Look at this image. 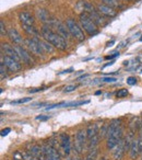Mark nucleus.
I'll list each match as a JSON object with an SVG mask.
<instances>
[{"label": "nucleus", "mask_w": 142, "mask_h": 160, "mask_svg": "<svg viewBox=\"0 0 142 160\" xmlns=\"http://www.w3.org/2000/svg\"><path fill=\"white\" fill-rule=\"evenodd\" d=\"M36 16H37V18L40 19V21H42L43 23H46L47 25H49L51 22H53V19L50 18V16H49L48 11L45 9H37L36 10Z\"/></svg>", "instance_id": "a211bd4d"}, {"label": "nucleus", "mask_w": 142, "mask_h": 160, "mask_svg": "<svg viewBox=\"0 0 142 160\" xmlns=\"http://www.w3.org/2000/svg\"><path fill=\"white\" fill-rule=\"evenodd\" d=\"M101 93H102V91H96L95 92V94H101Z\"/></svg>", "instance_id": "09e8293b"}, {"label": "nucleus", "mask_w": 142, "mask_h": 160, "mask_svg": "<svg viewBox=\"0 0 142 160\" xmlns=\"http://www.w3.org/2000/svg\"><path fill=\"white\" fill-rule=\"evenodd\" d=\"M139 142H140V147H141V150H142V126H141V129H140V135H139Z\"/></svg>", "instance_id": "79ce46f5"}, {"label": "nucleus", "mask_w": 142, "mask_h": 160, "mask_svg": "<svg viewBox=\"0 0 142 160\" xmlns=\"http://www.w3.org/2000/svg\"><path fill=\"white\" fill-rule=\"evenodd\" d=\"M73 160H81V159H80V158H79V157H77V158H74Z\"/></svg>", "instance_id": "3c124183"}, {"label": "nucleus", "mask_w": 142, "mask_h": 160, "mask_svg": "<svg viewBox=\"0 0 142 160\" xmlns=\"http://www.w3.org/2000/svg\"><path fill=\"white\" fill-rule=\"evenodd\" d=\"M40 35L44 38L45 41H47L48 43H50L55 48H58L60 51H64L68 47L67 44V40H64L62 36H60L58 33L54 32L51 30L50 27L48 25H44V27L40 29Z\"/></svg>", "instance_id": "f257e3e1"}, {"label": "nucleus", "mask_w": 142, "mask_h": 160, "mask_svg": "<svg viewBox=\"0 0 142 160\" xmlns=\"http://www.w3.org/2000/svg\"><path fill=\"white\" fill-rule=\"evenodd\" d=\"M19 20H20L21 24H24V25H34V22H35L34 17L29 11L20 12L19 13Z\"/></svg>", "instance_id": "2eb2a0df"}, {"label": "nucleus", "mask_w": 142, "mask_h": 160, "mask_svg": "<svg viewBox=\"0 0 142 160\" xmlns=\"http://www.w3.org/2000/svg\"><path fill=\"white\" fill-rule=\"evenodd\" d=\"M0 76H1V79L7 77V71L5 69V62L1 60V64H0Z\"/></svg>", "instance_id": "c85d7f7f"}, {"label": "nucleus", "mask_w": 142, "mask_h": 160, "mask_svg": "<svg viewBox=\"0 0 142 160\" xmlns=\"http://www.w3.org/2000/svg\"><path fill=\"white\" fill-rule=\"evenodd\" d=\"M1 60L5 62V65L8 67V69H9L10 71H12V72H17V71H19L21 69L20 62H18V60L14 59V58L9 57V56H7V55L3 57V56L1 55Z\"/></svg>", "instance_id": "1a4fd4ad"}, {"label": "nucleus", "mask_w": 142, "mask_h": 160, "mask_svg": "<svg viewBox=\"0 0 142 160\" xmlns=\"http://www.w3.org/2000/svg\"><path fill=\"white\" fill-rule=\"evenodd\" d=\"M22 28H23V30H24V31L29 34V35L33 36V38H35V36H37V38H38V35H40V32L37 31V29H36L34 25H24V24H22Z\"/></svg>", "instance_id": "4be33fe9"}, {"label": "nucleus", "mask_w": 142, "mask_h": 160, "mask_svg": "<svg viewBox=\"0 0 142 160\" xmlns=\"http://www.w3.org/2000/svg\"><path fill=\"white\" fill-rule=\"evenodd\" d=\"M97 148H90L89 151L87 153V157H85L84 160H95L96 157H97Z\"/></svg>", "instance_id": "b1692460"}, {"label": "nucleus", "mask_w": 142, "mask_h": 160, "mask_svg": "<svg viewBox=\"0 0 142 160\" xmlns=\"http://www.w3.org/2000/svg\"><path fill=\"white\" fill-rule=\"evenodd\" d=\"M60 145H61V148L64 150V155L69 156L71 151V142L70 137H69L68 134H62L61 137H60Z\"/></svg>", "instance_id": "dca6fc26"}, {"label": "nucleus", "mask_w": 142, "mask_h": 160, "mask_svg": "<svg viewBox=\"0 0 142 160\" xmlns=\"http://www.w3.org/2000/svg\"><path fill=\"white\" fill-rule=\"evenodd\" d=\"M77 89V86H74V85H69V86H67V87H64V92H72V91H74V90Z\"/></svg>", "instance_id": "f704fd0d"}, {"label": "nucleus", "mask_w": 142, "mask_h": 160, "mask_svg": "<svg viewBox=\"0 0 142 160\" xmlns=\"http://www.w3.org/2000/svg\"><path fill=\"white\" fill-rule=\"evenodd\" d=\"M8 36H9V38L12 41V43H14L16 45L24 44L25 40H23V38L21 36V34L19 33L14 28H10V29L8 30Z\"/></svg>", "instance_id": "ddd939ff"}, {"label": "nucleus", "mask_w": 142, "mask_h": 160, "mask_svg": "<svg viewBox=\"0 0 142 160\" xmlns=\"http://www.w3.org/2000/svg\"><path fill=\"white\" fill-rule=\"evenodd\" d=\"M90 101L87 100V101H76V102H69V103H66L64 107H78V105H83V104H87L89 103Z\"/></svg>", "instance_id": "bb28decb"}, {"label": "nucleus", "mask_w": 142, "mask_h": 160, "mask_svg": "<svg viewBox=\"0 0 142 160\" xmlns=\"http://www.w3.org/2000/svg\"><path fill=\"white\" fill-rule=\"evenodd\" d=\"M24 45L27 47L30 53H32L35 56H44V49L40 44V38L37 36L32 38H25Z\"/></svg>", "instance_id": "20e7f679"}, {"label": "nucleus", "mask_w": 142, "mask_h": 160, "mask_svg": "<svg viewBox=\"0 0 142 160\" xmlns=\"http://www.w3.org/2000/svg\"><path fill=\"white\" fill-rule=\"evenodd\" d=\"M66 160H73V159H72V158H70V157H68V158H67Z\"/></svg>", "instance_id": "8fccbe9b"}, {"label": "nucleus", "mask_w": 142, "mask_h": 160, "mask_svg": "<svg viewBox=\"0 0 142 160\" xmlns=\"http://www.w3.org/2000/svg\"><path fill=\"white\" fill-rule=\"evenodd\" d=\"M126 151V144H125V138H121L118 145L115 147V150L113 152L114 159L115 160H121Z\"/></svg>", "instance_id": "f8f14e48"}, {"label": "nucleus", "mask_w": 142, "mask_h": 160, "mask_svg": "<svg viewBox=\"0 0 142 160\" xmlns=\"http://www.w3.org/2000/svg\"><path fill=\"white\" fill-rule=\"evenodd\" d=\"M128 1H131V2H138L140 0H128Z\"/></svg>", "instance_id": "de8ad7c7"}, {"label": "nucleus", "mask_w": 142, "mask_h": 160, "mask_svg": "<svg viewBox=\"0 0 142 160\" xmlns=\"http://www.w3.org/2000/svg\"><path fill=\"white\" fill-rule=\"evenodd\" d=\"M97 10L101 14H103L104 17H107V18H114V17L117 16V12H116V10L114 8L108 7V6L104 5V3L98 5Z\"/></svg>", "instance_id": "4468645a"}, {"label": "nucleus", "mask_w": 142, "mask_h": 160, "mask_svg": "<svg viewBox=\"0 0 142 160\" xmlns=\"http://www.w3.org/2000/svg\"><path fill=\"white\" fill-rule=\"evenodd\" d=\"M102 82H105V83H113V82H116V78H113V77H104L102 78Z\"/></svg>", "instance_id": "72a5a7b5"}, {"label": "nucleus", "mask_w": 142, "mask_h": 160, "mask_svg": "<svg viewBox=\"0 0 142 160\" xmlns=\"http://www.w3.org/2000/svg\"><path fill=\"white\" fill-rule=\"evenodd\" d=\"M43 149H44L45 159L46 160H60V155L58 150L54 148L50 144L43 145Z\"/></svg>", "instance_id": "6e6552de"}, {"label": "nucleus", "mask_w": 142, "mask_h": 160, "mask_svg": "<svg viewBox=\"0 0 142 160\" xmlns=\"http://www.w3.org/2000/svg\"><path fill=\"white\" fill-rule=\"evenodd\" d=\"M14 47H16L17 52H18L19 56H20L21 60H22L23 62H25V64H27V65L34 64V59L31 56V54H30V52H27L24 47L20 46V45H14Z\"/></svg>", "instance_id": "9d476101"}, {"label": "nucleus", "mask_w": 142, "mask_h": 160, "mask_svg": "<svg viewBox=\"0 0 142 160\" xmlns=\"http://www.w3.org/2000/svg\"><path fill=\"white\" fill-rule=\"evenodd\" d=\"M108 127H109V124H107V123H105V124L101 127V129H100V137L101 138L107 136V133H108Z\"/></svg>", "instance_id": "a878e982"}, {"label": "nucleus", "mask_w": 142, "mask_h": 160, "mask_svg": "<svg viewBox=\"0 0 142 160\" xmlns=\"http://www.w3.org/2000/svg\"><path fill=\"white\" fill-rule=\"evenodd\" d=\"M23 157H24V160H37L30 151H23Z\"/></svg>", "instance_id": "2f4dec72"}, {"label": "nucleus", "mask_w": 142, "mask_h": 160, "mask_svg": "<svg viewBox=\"0 0 142 160\" xmlns=\"http://www.w3.org/2000/svg\"><path fill=\"white\" fill-rule=\"evenodd\" d=\"M102 2L104 3V5L108 6V7L111 8H120L121 6H120L119 3V0H102Z\"/></svg>", "instance_id": "393cba45"}, {"label": "nucleus", "mask_w": 142, "mask_h": 160, "mask_svg": "<svg viewBox=\"0 0 142 160\" xmlns=\"http://www.w3.org/2000/svg\"><path fill=\"white\" fill-rule=\"evenodd\" d=\"M32 100V98H23L20 99V100H16V101H12L11 104H23V103H27Z\"/></svg>", "instance_id": "cd10ccee"}, {"label": "nucleus", "mask_w": 142, "mask_h": 160, "mask_svg": "<svg viewBox=\"0 0 142 160\" xmlns=\"http://www.w3.org/2000/svg\"><path fill=\"white\" fill-rule=\"evenodd\" d=\"M48 27H55L56 30H57V33L59 34L60 36H62V38H64V40H69L71 36L70 32H69L68 28H67L66 24H64V23H61L60 21H56L54 20L53 22L50 23V24L48 25Z\"/></svg>", "instance_id": "0eeeda50"}, {"label": "nucleus", "mask_w": 142, "mask_h": 160, "mask_svg": "<svg viewBox=\"0 0 142 160\" xmlns=\"http://www.w3.org/2000/svg\"><path fill=\"white\" fill-rule=\"evenodd\" d=\"M79 18H80L81 27L83 28V30H84L89 35L93 36V35H95V34H97V32H98L97 25L95 24V22L92 20L89 14L83 12V13H80Z\"/></svg>", "instance_id": "f03ea898"}, {"label": "nucleus", "mask_w": 142, "mask_h": 160, "mask_svg": "<svg viewBox=\"0 0 142 160\" xmlns=\"http://www.w3.org/2000/svg\"><path fill=\"white\" fill-rule=\"evenodd\" d=\"M66 25H67V28H68L69 32H70L71 36H72L74 40L79 41V42H83V41L85 40V35H84V33H83L82 28H81L73 19H71V18L67 19Z\"/></svg>", "instance_id": "7ed1b4c3"}, {"label": "nucleus", "mask_w": 142, "mask_h": 160, "mask_svg": "<svg viewBox=\"0 0 142 160\" xmlns=\"http://www.w3.org/2000/svg\"><path fill=\"white\" fill-rule=\"evenodd\" d=\"M114 44H115V41H111V42H108V43H107L106 47H111V46H113Z\"/></svg>", "instance_id": "c03bdc74"}, {"label": "nucleus", "mask_w": 142, "mask_h": 160, "mask_svg": "<svg viewBox=\"0 0 142 160\" xmlns=\"http://www.w3.org/2000/svg\"><path fill=\"white\" fill-rule=\"evenodd\" d=\"M128 96V90L127 89H120L119 91L116 93V97L117 98H125V97Z\"/></svg>", "instance_id": "473e14b6"}, {"label": "nucleus", "mask_w": 142, "mask_h": 160, "mask_svg": "<svg viewBox=\"0 0 142 160\" xmlns=\"http://www.w3.org/2000/svg\"><path fill=\"white\" fill-rule=\"evenodd\" d=\"M121 138H122V127L119 126L117 129H115L113 133L107 136V142H106L107 148H108L109 150L115 149V147L117 146L118 142H120Z\"/></svg>", "instance_id": "39448f33"}, {"label": "nucleus", "mask_w": 142, "mask_h": 160, "mask_svg": "<svg viewBox=\"0 0 142 160\" xmlns=\"http://www.w3.org/2000/svg\"><path fill=\"white\" fill-rule=\"evenodd\" d=\"M73 70L72 68H70V69H67V70H64V71H62V72H60L59 75H62V73H68V72H71V71Z\"/></svg>", "instance_id": "37998d69"}, {"label": "nucleus", "mask_w": 142, "mask_h": 160, "mask_svg": "<svg viewBox=\"0 0 142 160\" xmlns=\"http://www.w3.org/2000/svg\"><path fill=\"white\" fill-rule=\"evenodd\" d=\"M100 128H98V124L97 123H92V124H89L87 127V137L88 140L92 139L95 136L100 135Z\"/></svg>", "instance_id": "aec40b11"}, {"label": "nucleus", "mask_w": 142, "mask_h": 160, "mask_svg": "<svg viewBox=\"0 0 142 160\" xmlns=\"http://www.w3.org/2000/svg\"><path fill=\"white\" fill-rule=\"evenodd\" d=\"M49 118L48 115H38L36 116V120L37 121H47Z\"/></svg>", "instance_id": "58836bf2"}, {"label": "nucleus", "mask_w": 142, "mask_h": 160, "mask_svg": "<svg viewBox=\"0 0 142 160\" xmlns=\"http://www.w3.org/2000/svg\"><path fill=\"white\" fill-rule=\"evenodd\" d=\"M1 51L7 56H9V57H12L18 60V62H21V58L14 46H11V45L8 44V43H2V44H1Z\"/></svg>", "instance_id": "9b49d317"}, {"label": "nucleus", "mask_w": 142, "mask_h": 160, "mask_svg": "<svg viewBox=\"0 0 142 160\" xmlns=\"http://www.w3.org/2000/svg\"><path fill=\"white\" fill-rule=\"evenodd\" d=\"M30 152H31L37 160H46L45 159V153H44L43 146L33 145V146L31 147V149H30Z\"/></svg>", "instance_id": "6ab92c4d"}, {"label": "nucleus", "mask_w": 142, "mask_h": 160, "mask_svg": "<svg viewBox=\"0 0 142 160\" xmlns=\"http://www.w3.org/2000/svg\"><path fill=\"white\" fill-rule=\"evenodd\" d=\"M114 62H115V60H113V62H108V64H106L104 66V68H106V67H108V66H111V65H113Z\"/></svg>", "instance_id": "a18cd8bd"}, {"label": "nucleus", "mask_w": 142, "mask_h": 160, "mask_svg": "<svg viewBox=\"0 0 142 160\" xmlns=\"http://www.w3.org/2000/svg\"><path fill=\"white\" fill-rule=\"evenodd\" d=\"M141 160H142V157H141Z\"/></svg>", "instance_id": "864d4df0"}, {"label": "nucleus", "mask_w": 142, "mask_h": 160, "mask_svg": "<svg viewBox=\"0 0 142 160\" xmlns=\"http://www.w3.org/2000/svg\"><path fill=\"white\" fill-rule=\"evenodd\" d=\"M117 56H119V53L118 52H115V53H113L111 55H108V56H106V59H113V58H115V57H117Z\"/></svg>", "instance_id": "ea45409f"}, {"label": "nucleus", "mask_w": 142, "mask_h": 160, "mask_svg": "<svg viewBox=\"0 0 142 160\" xmlns=\"http://www.w3.org/2000/svg\"><path fill=\"white\" fill-rule=\"evenodd\" d=\"M42 90H45V88H34V89H30L29 92L30 93H35V92L42 91Z\"/></svg>", "instance_id": "a19ab883"}, {"label": "nucleus", "mask_w": 142, "mask_h": 160, "mask_svg": "<svg viewBox=\"0 0 142 160\" xmlns=\"http://www.w3.org/2000/svg\"><path fill=\"white\" fill-rule=\"evenodd\" d=\"M40 46L43 47V49H44L45 53L47 52V53L51 54V53H54V51H55V47H54L50 43L47 42V41H40Z\"/></svg>", "instance_id": "5701e85b"}, {"label": "nucleus", "mask_w": 142, "mask_h": 160, "mask_svg": "<svg viewBox=\"0 0 142 160\" xmlns=\"http://www.w3.org/2000/svg\"><path fill=\"white\" fill-rule=\"evenodd\" d=\"M10 132H11V128L7 127V128H5V129H2V131H1V134H0V135L2 136V137H5V136H7L8 134L10 133Z\"/></svg>", "instance_id": "4c0bfd02"}, {"label": "nucleus", "mask_w": 142, "mask_h": 160, "mask_svg": "<svg viewBox=\"0 0 142 160\" xmlns=\"http://www.w3.org/2000/svg\"><path fill=\"white\" fill-rule=\"evenodd\" d=\"M89 16L91 17L92 20L95 22L96 25H101V27H102V25H105V23H106L104 17L101 16V13L98 12V10H93L92 12H90Z\"/></svg>", "instance_id": "412c9836"}, {"label": "nucleus", "mask_w": 142, "mask_h": 160, "mask_svg": "<svg viewBox=\"0 0 142 160\" xmlns=\"http://www.w3.org/2000/svg\"><path fill=\"white\" fill-rule=\"evenodd\" d=\"M87 129H79L76 134V140H74V150L77 153H81L87 144Z\"/></svg>", "instance_id": "423d86ee"}, {"label": "nucleus", "mask_w": 142, "mask_h": 160, "mask_svg": "<svg viewBox=\"0 0 142 160\" xmlns=\"http://www.w3.org/2000/svg\"><path fill=\"white\" fill-rule=\"evenodd\" d=\"M64 104H66L64 102H60V103H57V104L49 105V107H47V108H46V111H48V110H51V109H56V108H61L62 105L64 107Z\"/></svg>", "instance_id": "c9c22d12"}, {"label": "nucleus", "mask_w": 142, "mask_h": 160, "mask_svg": "<svg viewBox=\"0 0 142 160\" xmlns=\"http://www.w3.org/2000/svg\"><path fill=\"white\" fill-rule=\"evenodd\" d=\"M13 160H24V157H23V151L17 150L16 152L13 153Z\"/></svg>", "instance_id": "c756f323"}, {"label": "nucleus", "mask_w": 142, "mask_h": 160, "mask_svg": "<svg viewBox=\"0 0 142 160\" xmlns=\"http://www.w3.org/2000/svg\"><path fill=\"white\" fill-rule=\"evenodd\" d=\"M87 77H89V75H83V76H81V77H79L78 79L79 80H82V79H84V78H87Z\"/></svg>", "instance_id": "49530a36"}, {"label": "nucleus", "mask_w": 142, "mask_h": 160, "mask_svg": "<svg viewBox=\"0 0 142 160\" xmlns=\"http://www.w3.org/2000/svg\"><path fill=\"white\" fill-rule=\"evenodd\" d=\"M140 42H142V38H140Z\"/></svg>", "instance_id": "603ef678"}, {"label": "nucleus", "mask_w": 142, "mask_h": 160, "mask_svg": "<svg viewBox=\"0 0 142 160\" xmlns=\"http://www.w3.org/2000/svg\"><path fill=\"white\" fill-rule=\"evenodd\" d=\"M127 83H128L129 86H135V83H137V79H135V77L127 78Z\"/></svg>", "instance_id": "e433bc0d"}, {"label": "nucleus", "mask_w": 142, "mask_h": 160, "mask_svg": "<svg viewBox=\"0 0 142 160\" xmlns=\"http://www.w3.org/2000/svg\"><path fill=\"white\" fill-rule=\"evenodd\" d=\"M0 31H1V36L8 35V32H7V29H6V25H5L3 20H0Z\"/></svg>", "instance_id": "7c9ffc66"}, {"label": "nucleus", "mask_w": 142, "mask_h": 160, "mask_svg": "<svg viewBox=\"0 0 142 160\" xmlns=\"http://www.w3.org/2000/svg\"><path fill=\"white\" fill-rule=\"evenodd\" d=\"M141 147H140L139 139H133L132 142L130 145V148H129V155H130L131 159H135V158L139 156V153L141 152Z\"/></svg>", "instance_id": "f3484780"}]
</instances>
